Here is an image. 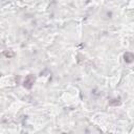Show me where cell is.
Returning a JSON list of instances; mask_svg holds the SVG:
<instances>
[{"label": "cell", "instance_id": "cell-2", "mask_svg": "<svg viewBox=\"0 0 134 134\" xmlns=\"http://www.w3.org/2000/svg\"><path fill=\"white\" fill-rule=\"evenodd\" d=\"M124 59H125V62L126 63H132L133 60H134V55L131 52H126L125 55H124Z\"/></svg>", "mask_w": 134, "mask_h": 134}, {"label": "cell", "instance_id": "cell-3", "mask_svg": "<svg viewBox=\"0 0 134 134\" xmlns=\"http://www.w3.org/2000/svg\"><path fill=\"white\" fill-rule=\"evenodd\" d=\"M3 54L6 57V58H12V57H14L15 55V53H14V51L13 50H10V49H7V50H4V52H3Z\"/></svg>", "mask_w": 134, "mask_h": 134}, {"label": "cell", "instance_id": "cell-4", "mask_svg": "<svg viewBox=\"0 0 134 134\" xmlns=\"http://www.w3.org/2000/svg\"><path fill=\"white\" fill-rule=\"evenodd\" d=\"M0 76H1V73H0Z\"/></svg>", "mask_w": 134, "mask_h": 134}, {"label": "cell", "instance_id": "cell-1", "mask_svg": "<svg viewBox=\"0 0 134 134\" xmlns=\"http://www.w3.org/2000/svg\"><path fill=\"white\" fill-rule=\"evenodd\" d=\"M35 82H36V76H35L34 74H28V75L25 77L24 82H23V86H24L26 89H30V88L34 86Z\"/></svg>", "mask_w": 134, "mask_h": 134}]
</instances>
